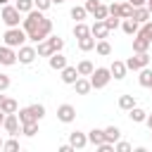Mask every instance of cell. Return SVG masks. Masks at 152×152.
<instances>
[{"label": "cell", "instance_id": "7c38bea8", "mask_svg": "<svg viewBox=\"0 0 152 152\" xmlns=\"http://www.w3.org/2000/svg\"><path fill=\"white\" fill-rule=\"evenodd\" d=\"M69 142H71V147H74V150H83V147L88 145V133L74 131V133H69Z\"/></svg>", "mask_w": 152, "mask_h": 152}, {"label": "cell", "instance_id": "f907efd6", "mask_svg": "<svg viewBox=\"0 0 152 152\" xmlns=\"http://www.w3.org/2000/svg\"><path fill=\"white\" fill-rule=\"evenodd\" d=\"M2 102H5V95H2V93H0V107H2Z\"/></svg>", "mask_w": 152, "mask_h": 152}, {"label": "cell", "instance_id": "ffe728a7", "mask_svg": "<svg viewBox=\"0 0 152 152\" xmlns=\"http://www.w3.org/2000/svg\"><path fill=\"white\" fill-rule=\"evenodd\" d=\"M128 116H131V121L133 124H145V119H147V112L142 109V107H133V109H128Z\"/></svg>", "mask_w": 152, "mask_h": 152}, {"label": "cell", "instance_id": "4dcf8cb0", "mask_svg": "<svg viewBox=\"0 0 152 152\" xmlns=\"http://www.w3.org/2000/svg\"><path fill=\"white\" fill-rule=\"evenodd\" d=\"M21 133L26 138H33L38 133V121H31V124H21Z\"/></svg>", "mask_w": 152, "mask_h": 152}, {"label": "cell", "instance_id": "4316f807", "mask_svg": "<svg viewBox=\"0 0 152 152\" xmlns=\"http://www.w3.org/2000/svg\"><path fill=\"white\" fill-rule=\"evenodd\" d=\"M133 107H135V97H133V95H121V97H119V109L128 112V109H133Z\"/></svg>", "mask_w": 152, "mask_h": 152}, {"label": "cell", "instance_id": "d4e9b609", "mask_svg": "<svg viewBox=\"0 0 152 152\" xmlns=\"http://www.w3.org/2000/svg\"><path fill=\"white\" fill-rule=\"evenodd\" d=\"M95 52L102 55V57H109V55H112V45L107 43V38H102V40L95 43Z\"/></svg>", "mask_w": 152, "mask_h": 152}, {"label": "cell", "instance_id": "d6a6232c", "mask_svg": "<svg viewBox=\"0 0 152 152\" xmlns=\"http://www.w3.org/2000/svg\"><path fill=\"white\" fill-rule=\"evenodd\" d=\"M138 36H142V38H147V40L152 43V19H150V21H145V24H140Z\"/></svg>", "mask_w": 152, "mask_h": 152}, {"label": "cell", "instance_id": "d6986e66", "mask_svg": "<svg viewBox=\"0 0 152 152\" xmlns=\"http://www.w3.org/2000/svg\"><path fill=\"white\" fill-rule=\"evenodd\" d=\"M150 48H152V43L147 38H142V36L135 33V38H133V52H147Z\"/></svg>", "mask_w": 152, "mask_h": 152}, {"label": "cell", "instance_id": "8d00e7d4", "mask_svg": "<svg viewBox=\"0 0 152 152\" xmlns=\"http://www.w3.org/2000/svg\"><path fill=\"white\" fill-rule=\"evenodd\" d=\"M48 40H50V45L55 48V52H62V48H64V38H59V36H48Z\"/></svg>", "mask_w": 152, "mask_h": 152}, {"label": "cell", "instance_id": "f546056e", "mask_svg": "<svg viewBox=\"0 0 152 152\" xmlns=\"http://www.w3.org/2000/svg\"><path fill=\"white\" fill-rule=\"evenodd\" d=\"M86 17H88V10H86V7H81V5H74V7H71V19L83 21Z\"/></svg>", "mask_w": 152, "mask_h": 152}, {"label": "cell", "instance_id": "5bb4252c", "mask_svg": "<svg viewBox=\"0 0 152 152\" xmlns=\"http://www.w3.org/2000/svg\"><path fill=\"white\" fill-rule=\"evenodd\" d=\"M48 64H50V69H55V71H62V69L66 66V57H64L62 52H52V55L48 57Z\"/></svg>", "mask_w": 152, "mask_h": 152}, {"label": "cell", "instance_id": "484cf974", "mask_svg": "<svg viewBox=\"0 0 152 152\" xmlns=\"http://www.w3.org/2000/svg\"><path fill=\"white\" fill-rule=\"evenodd\" d=\"M76 69H78V74H81V76H90V74L95 71V66H93V62H90V59H81V62L76 64Z\"/></svg>", "mask_w": 152, "mask_h": 152}, {"label": "cell", "instance_id": "e575fe53", "mask_svg": "<svg viewBox=\"0 0 152 152\" xmlns=\"http://www.w3.org/2000/svg\"><path fill=\"white\" fill-rule=\"evenodd\" d=\"M93 17H95V19H107V17H109V7L100 2V5L95 7V12H93Z\"/></svg>", "mask_w": 152, "mask_h": 152}, {"label": "cell", "instance_id": "6da1fadb", "mask_svg": "<svg viewBox=\"0 0 152 152\" xmlns=\"http://www.w3.org/2000/svg\"><path fill=\"white\" fill-rule=\"evenodd\" d=\"M2 40H5V45H10V48H21V45L28 40V36H26V31H24V28L12 26V28H7V31H5Z\"/></svg>", "mask_w": 152, "mask_h": 152}, {"label": "cell", "instance_id": "f6af8a7d", "mask_svg": "<svg viewBox=\"0 0 152 152\" xmlns=\"http://www.w3.org/2000/svg\"><path fill=\"white\" fill-rule=\"evenodd\" d=\"M133 7H142V5H147V0H128Z\"/></svg>", "mask_w": 152, "mask_h": 152}, {"label": "cell", "instance_id": "7402d4cb", "mask_svg": "<svg viewBox=\"0 0 152 152\" xmlns=\"http://www.w3.org/2000/svg\"><path fill=\"white\" fill-rule=\"evenodd\" d=\"M121 28H124V33L135 36V33H138V28H140V24H138L135 19H124V21H121Z\"/></svg>", "mask_w": 152, "mask_h": 152}, {"label": "cell", "instance_id": "f35d334b", "mask_svg": "<svg viewBox=\"0 0 152 152\" xmlns=\"http://www.w3.org/2000/svg\"><path fill=\"white\" fill-rule=\"evenodd\" d=\"M119 19H121V17H112V14H109V17L104 19V24H107V28H109V31H114V28H119V26H121V21H119Z\"/></svg>", "mask_w": 152, "mask_h": 152}, {"label": "cell", "instance_id": "ab89813d", "mask_svg": "<svg viewBox=\"0 0 152 152\" xmlns=\"http://www.w3.org/2000/svg\"><path fill=\"white\" fill-rule=\"evenodd\" d=\"M114 150H116V152H131V142H126V140H116V142H114Z\"/></svg>", "mask_w": 152, "mask_h": 152}, {"label": "cell", "instance_id": "60d3db41", "mask_svg": "<svg viewBox=\"0 0 152 152\" xmlns=\"http://www.w3.org/2000/svg\"><path fill=\"white\" fill-rule=\"evenodd\" d=\"M33 5H36L40 12H45V10H50V7H52V0H33Z\"/></svg>", "mask_w": 152, "mask_h": 152}, {"label": "cell", "instance_id": "4fadbf2b", "mask_svg": "<svg viewBox=\"0 0 152 152\" xmlns=\"http://www.w3.org/2000/svg\"><path fill=\"white\" fill-rule=\"evenodd\" d=\"M90 33L97 38V40H102V38H107L109 36V28H107V24H104V19H95V24L90 26Z\"/></svg>", "mask_w": 152, "mask_h": 152}, {"label": "cell", "instance_id": "52a82bcc", "mask_svg": "<svg viewBox=\"0 0 152 152\" xmlns=\"http://www.w3.org/2000/svg\"><path fill=\"white\" fill-rule=\"evenodd\" d=\"M36 57H38V50H36L33 45H21V48L17 50V59H19V64H33Z\"/></svg>", "mask_w": 152, "mask_h": 152}, {"label": "cell", "instance_id": "11a10c76", "mask_svg": "<svg viewBox=\"0 0 152 152\" xmlns=\"http://www.w3.org/2000/svg\"><path fill=\"white\" fill-rule=\"evenodd\" d=\"M150 66H152V57H150Z\"/></svg>", "mask_w": 152, "mask_h": 152}, {"label": "cell", "instance_id": "9f6ffc18", "mask_svg": "<svg viewBox=\"0 0 152 152\" xmlns=\"http://www.w3.org/2000/svg\"><path fill=\"white\" fill-rule=\"evenodd\" d=\"M150 133H152V131H150Z\"/></svg>", "mask_w": 152, "mask_h": 152}, {"label": "cell", "instance_id": "9c48e42d", "mask_svg": "<svg viewBox=\"0 0 152 152\" xmlns=\"http://www.w3.org/2000/svg\"><path fill=\"white\" fill-rule=\"evenodd\" d=\"M19 59H17V48H10V45H0V64H5V66H12V64H17Z\"/></svg>", "mask_w": 152, "mask_h": 152}, {"label": "cell", "instance_id": "7a4b0ae2", "mask_svg": "<svg viewBox=\"0 0 152 152\" xmlns=\"http://www.w3.org/2000/svg\"><path fill=\"white\" fill-rule=\"evenodd\" d=\"M0 19H2V24H5L7 28H12V26H19V21H24V19H21V12H19L14 5H2Z\"/></svg>", "mask_w": 152, "mask_h": 152}, {"label": "cell", "instance_id": "277c9868", "mask_svg": "<svg viewBox=\"0 0 152 152\" xmlns=\"http://www.w3.org/2000/svg\"><path fill=\"white\" fill-rule=\"evenodd\" d=\"M50 33H52V19H48V17H43V21H40V26H38V28H36L33 33H28V40L38 45V43H40V40H45V38L50 36Z\"/></svg>", "mask_w": 152, "mask_h": 152}, {"label": "cell", "instance_id": "ba28073f", "mask_svg": "<svg viewBox=\"0 0 152 152\" xmlns=\"http://www.w3.org/2000/svg\"><path fill=\"white\" fill-rule=\"evenodd\" d=\"M2 128H5L7 135H19V131H21V121H19L17 112H14V114H5V124H2Z\"/></svg>", "mask_w": 152, "mask_h": 152}, {"label": "cell", "instance_id": "f5cc1de1", "mask_svg": "<svg viewBox=\"0 0 152 152\" xmlns=\"http://www.w3.org/2000/svg\"><path fill=\"white\" fill-rule=\"evenodd\" d=\"M0 5H10V0H0Z\"/></svg>", "mask_w": 152, "mask_h": 152}, {"label": "cell", "instance_id": "30bf717a", "mask_svg": "<svg viewBox=\"0 0 152 152\" xmlns=\"http://www.w3.org/2000/svg\"><path fill=\"white\" fill-rule=\"evenodd\" d=\"M57 119L62 121V124H71L74 119H76V109H74V104H59L57 107Z\"/></svg>", "mask_w": 152, "mask_h": 152}, {"label": "cell", "instance_id": "3957f363", "mask_svg": "<svg viewBox=\"0 0 152 152\" xmlns=\"http://www.w3.org/2000/svg\"><path fill=\"white\" fill-rule=\"evenodd\" d=\"M43 17H45V14H43V12L38 10V7H33V10H31V12H28V14L24 17V21H21V28L26 31V36H28V33H33V31H36V28L40 26Z\"/></svg>", "mask_w": 152, "mask_h": 152}, {"label": "cell", "instance_id": "c3c4849f", "mask_svg": "<svg viewBox=\"0 0 152 152\" xmlns=\"http://www.w3.org/2000/svg\"><path fill=\"white\" fill-rule=\"evenodd\" d=\"M2 124H5V112L0 109V128H2Z\"/></svg>", "mask_w": 152, "mask_h": 152}, {"label": "cell", "instance_id": "9a60e30c", "mask_svg": "<svg viewBox=\"0 0 152 152\" xmlns=\"http://www.w3.org/2000/svg\"><path fill=\"white\" fill-rule=\"evenodd\" d=\"M109 71H112V78L121 81V78L126 76L128 66H126V62H121V59H114V62H112V66H109Z\"/></svg>", "mask_w": 152, "mask_h": 152}, {"label": "cell", "instance_id": "ee69618b", "mask_svg": "<svg viewBox=\"0 0 152 152\" xmlns=\"http://www.w3.org/2000/svg\"><path fill=\"white\" fill-rule=\"evenodd\" d=\"M97 5H100V0H86V5H83V7H86V10H88V14H93V12H95V7H97Z\"/></svg>", "mask_w": 152, "mask_h": 152}, {"label": "cell", "instance_id": "e0dca14e", "mask_svg": "<svg viewBox=\"0 0 152 152\" xmlns=\"http://www.w3.org/2000/svg\"><path fill=\"white\" fill-rule=\"evenodd\" d=\"M131 19H135L138 24H145V21L152 19V12L147 10V5H142V7H135V10H133V17H131Z\"/></svg>", "mask_w": 152, "mask_h": 152}, {"label": "cell", "instance_id": "7bdbcfd3", "mask_svg": "<svg viewBox=\"0 0 152 152\" xmlns=\"http://www.w3.org/2000/svg\"><path fill=\"white\" fill-rule=\"evenodd\" d=\"M10 83H12L10 76H7V74H0V93H5V90L10 88Z\"/></svg>", "mask_w": 152, "mask_h": 152}, {"label": "cell", "instance_id": "cb8c5ba5", "mask_svg": "<svg viewBox=\"0 0 152 152\" xmlns=\"http://www.w3.org/2000/svg\"><path fill=\"white\" fill-rule=\"evenodd\" d=\"M36 50H38V57H50V55L55 52V48L50 45V40H48V38H45V40H40Z\"/></svg>", "mask_w": 152, "mask_h": 152}, {"label": "cell", "instance_id": "f1b7e54d", "mask_svg": "<svg viewBox=\"0 0 152 152\" xmlns=\"http://www.w3.org/2000/svg\"><path fill=\"white\" fill-rule=\"evenodd\" d=\"M74 36H76V38L90 36V26H88V24H83V21H76V24H74Z\"/></svg>", "mask_w": 152, "mask_h": 152}, {"label": "cell", "instance_id": "ac0fdd59", "mask_svg": "<svg viewBox=\"0 0 152 152\" xmlns=\"http://www.w3.org/2000/svg\"><path fill=\"white\" fill-rule=\"evenodd\" d=\"M95 43H97V38L90 33V36H83V38H78V50L81 52H88V50H95Z\"/></svg>", "mask_w": 152, "mask_h": 152}, {"label": "cell", "instance_id": "603a6c76", "mask_svg": "<svg viewBox=\"0 0 152 152\" xmlns=\"http://www.w3.org/2000/svg\"><path fill=\"white\" fill-rule=\"evenodd\" d=\"M88 142H93L95 147H97L100 142H104V128H93V131L88 133Z\"/></svg>", "mask_w": 152, "mask_h": 152}, {"label": "cell", "instance_id": "d590c367", "mask_svg": "<svg viewBox=\"0 0 152 152\" xmlns=\"http://www.w3.org/2000/svg\"><path fill=\"white\" fill-rule=\"evenodd\" d=\"M133 10H135V7H133L128 0L121 2V19H131V17H133Z\"/></svg>", "mask_w": 152, "mask_h": 152}, {"label": "cell", "instance_id": "74e56055", "mask_svg": "<svg viewBox=\"0 0 152 152\" xmlns=\"http://www.w3.org/2000/svg\"><path fill=\"white\" fill-rule=\"evenodd\" d=\"M2 150H10V152L19 150V140H17V135H12L10 140H5V142H2Z\"/></svg>", "mask_w": 152, "mask_h": 152}, {"label": "cell", "instance_id": "83f0119b", "mask_svg": "<svg viewBox=\"0 0 152 152\" xmlns=\"http://www.w3.org/2000/svg\"><path fill=\"white\" fill-rule=\"evenodd\" d=\"M121 138V131H119V126H107L104 128V140H109V142H116Z\"/></svg>", "mask_w": 152, "mask_h": 152}, {"label": "cell", "instance_id": "8fae6325", "mask_svg": "<svg viewBox=\"0 0 152 152\" xmlns=\"http://www.w3.org/2000/svg\"><path fill=\"white\" fill-rule=\"evenodd\" d=\"M59 74H62V76H59V78H62V83H66V86H74V83H76V78L81 76V74H78V69H76V66H69V64H66Z\"/></svg>", "mask_w": 152, "mask_h": 152}, {"label": "cell", "instance_id": "681fc988", "mask_svg": "<svg viewBox=\"0 0 152 152\" xmlns=\"http://www.w3.org/2000/svg\"><path fill=\"white\" fill-rule=\"evenodd\" d=\"M62 2H66V0H52V5H62Z\"/></svg>", "mask_w": 152, "mask_h": 152}, {"label": "cell", "instance_id": "836d02e7", "mask_svg": "<svg viewBox=\"0 0 152 152\" xmlns=\"http://www.w3.org/2000/svg\"><path fill=\"white\" fill-rule=\"evenodd\" d=\"M5 114H14L17 112V100H12V97H5V102H2V107H0Z\"/></svg>", "mask_w": 152, "mask_h": 152}, {"label": "cell", "instance_id": "8992f818", "mask_svg": "<svg viewBox=\"0 0 152 152\" xmlns=\"http://www.w3.org/2000/svg\"><path fill=\"white\" fill-rule=\"evenodd\" d=\"M126 66H128L131 71H140L142 66H150V55H147V52H135L133 57L126 59Z\"/></svg>", "mask_w": 152, "mask_h": 152}, {"label": "cell", "instance_id": "5b68a950", "mask_svg": "<svg viewBox=\"0 0 152 152\" xmlns=\"http://www.w3.org/2000/svg\"><path fill=\"white\" fill-rule=\"evenodd\" d=\"M109 81H112V71H109L107 66H97V69L90 74V83H93V88H95V90L104 88Z\"/></svg>", "mask_w": 152, "mask_h": 152}, {"label": "cell", "instance_id": "7dc6e473", "mask_svg": "<svg viewBox=\"0 0 152 152\" xmlns=\"http://www.w3.org/2000/svg\"><path fill=\"white\" fill-rule=\"evenodd\" d=\"M145 124H147V128L152 131V114H150V112H147V119H145Z\"/></svg>", "mask_w": 152, "mask_h": 152}, {"label": "cell", "instance_id": "816d5d0a", "mask_svg": "<svg viewBox=\"0 0 152 152\" xmlns=\"http://www.w3.org/2000/svg\"><path fill=\"white\" fill-rule=\"evenodd\" d=\"M147 10H150V12H152V0H147Z\"/></svg>", "mask_w": 152, "mask_h": 152}, {"label": "cell", "instance_id": "1f68e13d", "mask_svg": "<svg viewBox=\"0 0 152 152\" xmlns=\"http://www.w3.org/2000/svg\"><path fill=\"white\" fill-rule=\"evenodd\" d=\"M14 7H17L21 14H28L36 5H33V0H17V2H14Z\"/></svg>", "mask_w": 152, "mask_h": 152}, {"label": "cell", "instance_id": "b9f144b4", "mask_svg": "<svg viewBox=\"0 0 152 152\" xmlns=\"http://www.w3.org/2000/svg\"><path fill=\"white\" fill-rule=\"evenodd\" d=\"M109 7V14L112 17H121V2H112V5H107Z\"/></svg>", "mask_w": 152, "mask_h": 152}, {"label": "cell", "instance_id": "2e32d148", "mask_svg": "<svg viewBox=\"0 0 152 152\" xmlns=\"http://www.w3.org/2000/svg\"><path fill=\"white\" fill-rule=\"evenodd\" d=\"M74 90H76V95H88V93L93 90V83H90V78H86V76H78V78H76V83H74Z\"/></svg>", "mask_w": 152, "mask_h": 152}, {"label": "cell", "instance_id": "bcb514c9", "mask_svg": "<svg viewBox=\"0 0 152 152\" xmlns=\"http://www.w3.org/2000/svg\"><path fill=\"white\" fill-rule=\"evenodd\" d=\"M74 147H71V142H66V145H59V152H71Z\"/></svg>", "mask_w": 152, "mask_h": 152}, {"label": "cell", "instance_id": "44dd1931", "mask_svg": "<svg viewBox=\"0 0 152 152\" xmlns=\"http://www.w3.org/2000/svg\"><path fill=\"white\" fill-rule=\"evenodd\" d=\"M138 83H140L142 88H152V66H142V69H140Z\"/></svg>", "mask_w": 152, "mask_h": 152}, {"label": "cell", "instance_id": "db71d44e", "mask_svg": "<svg viewBox=\"0 0 152 152\" xmlns=\"http://www.w3.org/2000/svg\"><path fill=\"white\" fill-rule=\"evenodd\" d=\"M2 142H5V140H2V138H0V150H2Z\"/></svg>", "mask_w": 152, "mask_h": 152}]
</instances>
